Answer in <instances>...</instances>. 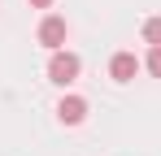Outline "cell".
Masks as SVG:
<instances>
[{"label":"cell","mask_w":161,"mask_h":156,"mask_svg":"<svg viewBox=\"0 0 161 156\" xmlns=\"http://www.w3.org/2000/svg\"><path fill=\"white\" fill-rule=\"evenodd\" d=\"M79 70H83V61L74 52H53V56H48V78L61 82V87H70V82L79 78Z\"/></svg>","instance_id":"6da1fadb"},{"label":"cell","mask_w":161,"mask_h":156,"mask_svg":"<svg viewBox=\"0 0 161 156\" xmlns=\"http://www.w3.org/2000/svg\"><path fill=\"white\" fill-rule=\"evenodd\" d=\"M57 117H61L65 126H79V122H87V100H83V96H65V100L57 104Z\"/></svg>","instance_id":"277c9868"},{"label":"cell","mask_w":161,"mask_h":156,"mask_svg":"<svg viewBox=\"0 0 161 156\" xmlns=\"http://www.w3.org/2000/svg\"><path fill=\"white\" fill-rule=\"evenodd\" d=\"M65 18H57V13H48L44 22H39V44L44 48H53V52H61V44H65Z\"/></svg>","instance_id":"7a4b0ae2"},{"label":"cell","mask_w":161,"mask_h":156,"mask_svg":"<svg viewBox=\"0 0 161 156\" xmlns=\"http://www.w3.org/2000/svg\"><path fill=\"white\" fill-rule=\"evenodd\" d=\"M135 74H139V56H135V52H118V56L109 61V78H113V82H131Z\"/></svg>","instance_id":"3957f363"},{"label":"cell","mask_w":161,"mask_h":156,"mask_svg":"<svg viewBox=\"0 0 161 156\" xmlns=\"http://www.w3.org/2000/svg\"><path fill=\"white\" fill-rule=\"evenodd\" d=\"M144 65H148V74H153V78H161V48L148 52V61H144Z\"/></svg>","instance_id":"8992f818"},{"label":"cell","mask_w":161,"mask_h":156,"mask_svg":"<svg viewBox=\"0 0 161 156\" xmlns=\"http://www.w3.org/2000/svg\"><path fill=\"white\" fill-rule=\"evenodd\" d=\"M31 4H35V9H48V4H53V0H31Z\"/></svg>","instance_id":"52a82bcc"},{"label":"cell","mask_w":161,"mask_h":156,"mask_svg":"<svg viewBox=\"0 0 161 156\" xmlns=\"http://www.w3.org/2000/svg\"><path fill=\"white\" fill-rule=\"evenodd\" d=\"M144 44L161 48V18H148V22H144Z\"/></svg>","instance_id":"5b68a950"}]
</instances>
